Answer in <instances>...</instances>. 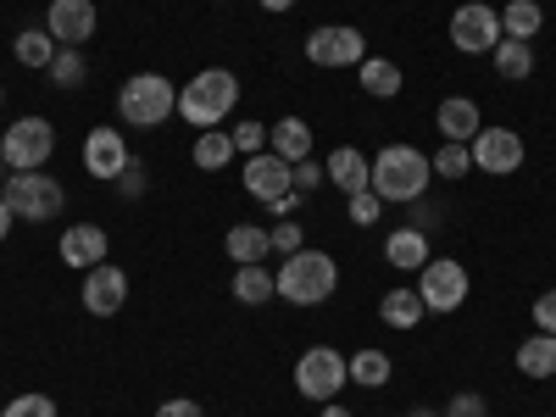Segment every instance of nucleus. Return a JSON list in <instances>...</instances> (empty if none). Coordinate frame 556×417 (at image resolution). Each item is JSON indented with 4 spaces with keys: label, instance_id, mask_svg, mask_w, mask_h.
Listing matches in <instances>:
<instances>
[{
    "label": "nucleus",
    "instance_id": "nucleus-1",
    "mask_svg": "<svg viewBox=\"0 0 556 417\" xmlns=\"http://www.w3.org/2000/svg\"><path fill=\"white\" fill-rule=\"evenodd\" d=\"M235 106H240V78L228 73V67H201L190 84L178 89V117L195 123L201 134L217 128V123H228V117H235Z\"/></svg>",
    "mask_w": 556,
    "mask_h": 417
},
{
    "label": "nucleus",
    "instance_id": "nucleus-2",
    "mask_svg": "<svg viewBox=\"0 0 556 417\" xmlns=\"http://www.w3.org/2000/svg\"><path fill=\"white\" fill-rule=\"evenodd\" d=\"M429 184H434V167H429L424 151H417V146H384L374 156V178H367V190H374L379 201L412 206L417 195H429Z\"/></svg>",
    "mask_w": 556,
    "mask_h": 417
},
{
    "label": "nucleus",
    "instance_id": "nucleus-3",
    "mask_svg": "<svg viewBox=\"0 0 556 417\" xmlns=\"http://www.w3.org/2000/svg\"><path fill=\"white\" fill-rule=\"evenodd\" d=\"M340 290V262L329 251H290L285 267H278V301L290 306H323Z\"/></svg>",
    "mask_w": 556,
    "mask_h": 417
},
{
    "label": "nucleus",
    "instance_id": "nucleus-4",
    "mask_svg": "<svg viewBox=\"0 0 556 417\" xmlns=\"http://www.w3.org/2000/svg\"><path fill=\"white\" fill-rule=\"evenodd\" d=\"M178 112V89H173V78H162V73H134V78H123V89H117V117L128 123V128H162L167 117Z\"/></svg>",
    "mask_w": 556,
    "mask_h": 417
},
{
    "label": "nucleus",
    "instance_id": "nucleus-5",
    "mask_svg": "<svg viewBox=\"0 0 556 417\" xmlns=\"http://www.w3.org/2000/svg\"><path fill=\"white\" fill-rule=\"evenodd\" d=\"M0 201H7L12 217H23V223H51L67 206V190H62V178H51V173L39 167V173H7Z\"/></svg>",
    "mask_w": 556,
    "mask_h": 417
},
{
    "label": "nucleus",
    "instance_id": "nucleus-6",
    "mask_svg": "<svg viewBox=\"0 0 556 417\" xmlns=\"http://www.w3.org/2000/svg\"><path fill=\"white\" fill-rule=\"evenodd\" d=\"M51 156H56V128L45 117H17L0 134V162H7V173H39Z\"/></svg>",
    "mask_w": 556,
    "mask_h": 417
},
{
    "label": "nucleus",
    "instance_id": "nucleus-7",
    "mask_svg": "<svg viewBox=\"0 0 556 417\" xmlns=\"http://www.w3.org/2000/svg\"><path fill=\"white\" fill-rule=\"evenodd\" d=\"M351 384V374H345V356L334 351V345H312V351H301V362H295V390L306 395V401H334L340 390Z\"/></svg>",
    "mask_w": 556,
    "mask_h": 417
},
{
    "label": "nucleus",
    "instance_id": "nucleus-8",
    "mask_svg": "<svg viewBox=\"0 0 556 417\" xmlns=\"http://www.w3.org/2000/svg\"><path fill=\"white\" fill-rule=\"evenodd\" d=\"M417 295H424L429 312H456L462 301H468V267H462L456 256H429L424 267H417Z\"/></svg>",
    "mask_w": 556,
    "mask_h": 417
},
{
    "label": "nucleus",
    "instance_id": "nucleus-9",
    "mask_svg": "<svg viewBox=\"0 0 556 417\" xmlns=\"http://www.w3.org/2000/svg\"><path fill=\"white\" fill-rule=\"evenodd\" d=\"M501 12L484 7V0H468V7H456L451 12V45L462 56H490L495 45H501Z\"/></svg>",
    "mask_w": 556,
    "mask_h": 417
},
{
    "label": "nucleus",
    "instance_id": "nucleus-10",
    "mask_svg": "<svg viewBox=\"0 0 556 417\" xmlns=\"http://www.w3.org/2000/svg\"><path fill=\"white\" fill-rule=\"evenodd\" d=\"M362 56H367V39L351 23H329V28L306 34V62L312 67H362Z\"/></svg>",
    "mask_w": 556,
    "mask_h": 417
},
{
    "label": "nucleus",
    "instance_id": "nucleus-11",
    "mask_svg": "<svg viewBox=\"0 0 556 417\" xmlns=\"http://www.w3.org/2000/svg\"><path fill=\"white\" fill-rule=\"evenodd\" d=\"M468 151H473V167H479V173L513 178V173L523 167V134H513V128H479Z\"/></svg>",
    "mask_w": 556,
    "mask_h": 417
},
{
    "label": "nucleus",
    "instance_id": "nucleus-12",
    "mask_svg": "<svg viewBox=\"0 0 556 417\" xmlns=\"http://www.w3.org/2000/svg\"><path fill=\"white\" fill-rule=\"evenodd\" d=\"M240 178H245V195H256L262 206H273L278 195H290V190H295V173H290V162H278L273 151H256V156H245Z\"/></svg>",
    "mask_w": 556,
    "mask_h": 417
},
{
    "label": "nucleus",
    "instance_id": "nucleus-13",
    "mask_svg": "<svg viewBox=\"0 0 556 417\" xmlns=\"http://www.w3.org/2000/svg\"><path fill=\"white\" fill-rule=\"evenodd\" d=\"M123 301H128V273H123V267L101 262V267L84 273V312H89V317H117Z\"/></svg>",
    "mask_w": 556,
    "mask_h": 417
},
{
    "label": "nucleus",
    "instance_id": "nucleus-14",
    "mask_svg": "<svg viewBox=\"0 0 556 417\" xmlns=\"http://www.w3.org/2000/svg\"><path fill=\"white\" fill-rule=\"evenodd\" d=\"M128 162H134V156H128V139H123L117 128H89V139H84V173H89V178L117 184V173H123Z\"/></svg>",
    "mask_w": 556,
    "mask_h": 417
},
{
    "label": "nucleus",
    "instance_id": "nucleus-15",
    "mask_svg": "<svg viewBox=\"0 0 556 417\" xmlns=\"http://www.w3.org/2000/svg\"><path fill=\"white\" fill-rule=\"evenodd\" d=\"M96 23H101L96 0H51V12H45V28H51L56 45H84L96 34Z\"/></svg>",
    "mask_w": 556,
    "mask_h": 417
},
{
    "label": "nucleus",
    "instance_id": "nucleus-16",
    "mask_svg": "<svg viewBox=\"0 0 556 417\" xmlns=\"http://www.w3.org/2000/svg\"><path fill=\"white\" fill-rule=\"evenodd\" d=\"M62 262L89 273V267H101L106 262V228L101 223H73L62 228Z\"/></svg>",
    "mask_w": 556,
    "mask_h": 417
},
{
    "label": "nucleus",
    "instance_id": "nucleus-17",
    "mask_svg": "<svg viewBox=\"0 0 556 417\" xmlns=\"http://www.w3.org/2000/svg\"><path fill=\"white\" fill-rule=\"evenodd\" d=\"M434 128L451 139V146H473V134L484 128L479 101H468V96H445V101L434 106Z\"/></svg>",
    "mask_w": 556,
    "mask_h": 417
},
{
    "label": "nucleus",
    "instance_id": "nucleus-18",
    "mask_svg": "<svg viewBox=\"0 0 556 417\" xmlns=\"http://www.w3.org/2000/svg\"><path fill=\"white\" fill-rule=\"evenodd\" d=\"M323 173H329L334 190L356 195V190H367V178H374V162H367L356 146H334V151H329V162H323Z\"/></svg>",
    "mask_w": 556,
    "mask_h": 417
},
{
    "label": "nucleus",
    "instance_id": "nucleus-19",
    "mask_svg": "<svg viewBox=\"0 0 556 417\" xmlns=\"http://www.w3.org/2000/svg\"><path fill=\"white\" fill-rule=\"evenodd\" d=\"M267 151H273L278 162H306V156H312V123H306V117H278V123L267 128Z\"/></svg>",
    "mask_w": 556,
    "mask_h": 417
},
{
    "label": "nucleus",
    "instance_id": "nucleus-20",
    "mask_svg": "<svg viewBox=\"0 0 556 417\" xmlns=\"http://www.w3.org/2000/svg\"><path fill=\"white\" fill-rule=\"evenodd\" d=\"M223 251L235 256V267H251V262H267L273 256V235H267V228H256V223H235L223 235Z\"/></svg>",
    "mask_w": 556,
    "mask_h": 417
},
{
    "label": "nucleus",
    "instance_id": "nucleus-21",
    "mask_svg": "<svg viewBox=\"0 0 556 417\" xmlns=\"http://www.w3.org/2000/svg\"><path fill=\"white\" fill-rule=\"evenodd\" d=\"M345 374H351V384H356V390H384V384H390V374H395V362H390L379 345H362L356 356H345Z\"/></svg>",
    "mask_w": 556,
    "mask_h": 417
},
{
    "label": "nucleus",
    "instance_id": "nucleus-22",
    "mask_svg": "<svg viewBox=\"0 0 556 417\" xmlns=\"http://www.w3.org/2000/svg\"><path fill=\"white\" fill-rule=\"evenodd\" d=\"M384 262L390 267H401V273H417V267H424L429 262V235H424V228H395V235L384 240Z\"/></svg>",
    "mask_w": 556,
    "mask_h": 417
},
{
    "label": "nucleus",
    "instance_id": "nucleus-23",
    "mask_svg": "<svg viewBox=\"0 0 556 417\" xmlns=\"http://www.w3.org/2000/svg\"><path fill=\"white\" fill-rule=\"evenodd\" d=\"M518 374L523 379H556V334H529L518 345Z\"/></svg>",
    "mask_w": 556,
    "mask_h": 417
},
{
    "label": "nucleus",
    "instance_id": "nucleus-24",
    "mask_svg": "<svg viewBox=\"0 0 556 417\" xmlns=\"http://www.w3.org/2000/svg\"><path fill=\"white\" fill-rule=\"evenodd\" d=\"M356 78H362V89H367L374 101H395V96H401V67H395L390 56H362Z\"/></svg>",
    "mask_w": 556,
    "mask_h": 417
},
{
    "label": "nucleus",
    "instance_id": "nucleus-25",
    "mask_svg": "<svg viewBox=\"0 0 556 417\" xmlns=\"http://www.w3.org/2000/svg\"><path fill=\"white\" fill-rule=\"evenodd\" d=\"M545 28V7H540V0H506V7H501V34L506 39H534Z\"/></svg>",
    "mask_w": 556,
    "mask_h": 417
},
{
    "label": "nucleus",
    "instance_id": "nucleus-26",
    "mask_svg": "<svg viewBox=\"0 0 556 417\" xmlns=\"http://www.w3.org/2000/svg\"><path fill=\"white\" fill-rule=\"evenodd\" d=\"M273 295H278V273H267L262 262L235 267V301H240V306H267Z\"/></svg>",
    "mask_w": 556,
    "mask_h": 417
},
{
    "label": "nucleus",
    "instance_id": "nucleus-27",
    "mask_svg": "<svg viewBox=\"0 0 556 417\" xmlns=\"http://www.w3.org/2000/svg\"><path fill=\"white\" fill-rule=\"evenodd\" d=\"M490 62H495V78L523 84V78L534 73V45H523V39H501L495 51H490Z\"/></svg>",
    "mask_w": 556,
    "mask_h": 417
},
{
    "label": "nucleus",
    "instance_id": "nucleus-28",
    "mask_svg": "<svg viewBox=\"0 0 556 417\" xmlns=\"http://www.w3.org/2000/svg\"><path fill=\"white\" fill-rule=\"evenodd\" d=\"M379 317L390 323V329H417V323H424L429 317V306H424V295H417V290H390L384 301H379Z\"/></svg>",
    "mask_w": 556,
    "mask_h": 417
},
{
    "label": "nucleus",
    "instance_id": "nucleus-29",
    "mask_svg": "<svg viewBox=\"0 0 556 417\" xmlns=\"http://www.w3.org/2000/svg\"><path fill=\"white\" fill-rule=\"evenodd\" d=\"M190 162H195L201 173H223L228 162H235V134H223V128L195 134V151H190Z\"/></svg>",
    "mask_w": 556,
    "mask_h": 417
},
{
    "label": "nucleus",
    "instance_id": "nucleus-30",
    "mask_svg": "<svg viewBox=\"0 0 556 417\" xmlns=\"http://www.w3.org/2000/svg\"><path fill=\"white\" fill-rule=\"evenodd\" d=\"M12 56H17L23 67L45 73V67H51V56H56V39H51V28H23V34L12 39Z\"/></svg>",
    "mask_w": 556,
    "mask_h": 417
},
{
    "label": "nucleus",
    "instance_id": "nucleus-31",
    "mask_svg": "<svg viewBox=\"0 0 556 417\" xmlns=\"http://www.w3.org/2000/svg\"><path fill=\"white\" fill-rule=\"evenodd\" d=\"M45 73H51V84H56V89H78V84H84V73H89V62H84L78 45H56V56H51V67H45Z\"/></svg>",
    "mask_w": 556,
    "mask_h": 417
},
{
    "label": "nucleus",
    "instance_id": "nucleus-32",
    "mask_svg": "<svg viewBox=\"0 0 556 417\" xmlns=\"http://www.w3.org/2000/svg\"><path fill=\"white\" fill-rule=\"evenodd\" d=\"M429 167H434V178H468V173H473V151H468V146H451V139H445V146L429 156Z\"/></svg>",
    "mask_w": 556,
    "mask_h": 417
},
{
    "label": "nucleus",
    "instance_id": "nucleus-33",
    "mask_svg": "<svg viewBox=\"0 0 556 417\" xmlns=\"http://www.w3.org/2000/svg\"><path fill=\"white\" fill-rule=\"evenodd\" d=\"M345 212H351L356 228H374V223L384 217V201H379L374 190H356V195H345Z\"/></svg>",
    "mask_w": 556,
    "mask_h": 417
},
{
    "label": "nucleus",
    "instance_id": "nucleus-34",
    "mask_svg": "<svg viewBox=\"0 0 556 417\" xmlns=\"http://www.w3.org/2000/svg\"><path fill=\"white\" fill-rule=\"evenodd\" d=\"M0 417H56V401L28 390V395H12V406H0Z\"/></svg>",
    "mask_w": 556,
    "mask_h": 417
},
{
    "label": "nucleus",
    "instance_id": "nucleus-35",
    "mask_svg": "<svg viewBox=\"0 0 556 417\" xmlns=\"http://www.w3.org/2000/svg\"><path fill=\"white\" fill-rule=\"evenodd\" d=\"M267 235H273V251H285V256L306 245V235H301V223H295V217H278V223L267 228Z\"/></svg>",
    "mask_w": 556,
    "mask_h": 417
},
{
    "label": "nucleus",
    "instance_id": "nucleus-36",
    "mask_svg": "<svg viewBox=\"0 0 556 417\" xmlns=\"http://www.w3.org/2000/svg\"><path fill=\"white\" fill-rule=\"evenodd\" d=\"M146 190H151V173L139 167V162H128V167L117 173V195H123V201H139Z\"/></svg>",
    "mask_w": 556,
    "mask_h": 417
},
{
    "label": "nucleus",
    "instance_id": "nucleus-37",
    "mask_svg": "<svg viewBox=\"0 0 556 417\" xmlns=\"http://www.w3.org/2000/svg\"><path fill=\"white\" fill-rule=\"evenodd\" d=\"M235 151H240V156L267 151V123H240V128H235Z\"/></svg>",
    "mask_w": 556,
    "mask_h": 417
},
{
    "label": "nucleus",
    "instance_id": "nucleus-38",
    "mask_svg": "<svg viewBox=\"0 0 556 417\" xmlns=\"http://www.w3.org/2000/svg\"><path fill=\"white\" fill-rule=\"evenodd\" d=\"M445 417H490V406H484V395H473V390H456L451 406H445Z\"/></svg>",
    "mask_w": 556,
    "mask_h": 417
},
{
    "label": "nucleus",
    "instance_id": "nucleus-39",
    "mask_svg": "<svg viewBox=\"0 0 556 417\" xmlns=\"http://www.w3.org/2000/svg\"><path fill=\"white\" fill-rule=\"evenodd\" d=\"M290 173H295V190H301V195H312L317 184L329 178V173H323V162H312V156H306V162H290Z\"/></svg>",
    "mask_w": 556,
    "mask_h": 417
},
{
    "label": "nucleus",
    "instance_id": "nucleus-40",
    "mask_svg": "<svg viewBox=\"0 0 556 417\" xmlns=\"http://www.w3.org/2000/svg\"><path fill=\"white\" fill-rule=\"evenodd\" d=\"M534 329H540V334H556V290H545V295L534 301Z\"/></svg>",
    "mask_w": 556,
    "mask_h": 417
},
{
    "label": "nucleus",
    "instance_id": "nucleus-41",
    "mask_svg": "<svg viewBox=\"0 0 556 417\" xmlns=\"http://www.w3.org/2000/svg\"><path fill=\"white\" fill-rule=\"evenodd\" d=\"M440 212H445V206H434L429 195H417V201H412V228H424V235H429V228L440 223Z\"/></svg>",
    "mask_w": 556,
    "mask_h": 417
},
{
    "label": "nucleus",
    "instance_id": "nucleus-42",
    "mask_svg": "<svg viewBox=\"0 0 556 417\" xmlns=\"http://www.w3.org/2000/svg\"><path fill=\"white\" fill-rule=\"evenodd\" d=\"M156 417H206V412H201V401L178 395V401H162V406H156Z\"/></svg>",
    "mask_w": 556,
    "mask_h": 417
},
{
    "label": "nucleus",
    "instance_id": "nucleus-43",
    "mask_svg": "<svg viewBox=\"0 0 556 417\" xmlns=\"http://www.w3.org/2000/svg\"><path fill=\"white\" fill-rule=\"evenodd\" d=\"M301 201H306V195H301V190H290V195H278L267 212H278V217H295V212H301Z\"/></svg>",
    "mask_w": 556,
    "mask_h": 417
},
{
    "label": "nucleus",
    "instance_id": "nucleus-44",
    "mask_svg": "<svg viewBox=\"0 0 556 417\" xmlns=\"http://www.w3.org/2000/svg\"><path fill=\"white\" fill-rule=\"evenodd\" d=\"M256 7H262V12H290L295 0H256Z\"/></svg>",
    "mask_w": 556,
    "mask_h": 417
},
{
    "label": "nucleus",
    "instance_id": "nucleus-45",
    "mask_svg": "<svg viewBox=\"0 0 556 417\" xmlns=\"http://www.w3.org/2000/svg\"><path fill=\"white\" fill-rule=\"evenodd\" d=\"M7 235H12V206L0 201V240H7Z\"/></svg>",
    "mask_w": 556,
    "mask_h": 417
},
{
    "label": "nucleus",
    "instance_id": "nucleus-46",
    "mask_svg": "<svg viewBox=\"0 0 556 417\" xmlns=\"http://www.w3.org/2000/svg\"><path fill=\"white\" fill-rule=\"evenodd\" d=\"M323 417H351V412H345L340 401H323Z\"/></svg>",
    "mask_w": 556,
    "mask_h": 417
},
{
    "label": "nucleus",
    "instance_id": "nucleus-47",
    "mask_svg": "<svg viewBox=\"0 0 556 417\" xmlns=\"http://www.w3.org/2000/svg\"><path fill=\"white\" fill-rule=\"evenodd\" d=\"M406 417H434V412H429V406H412V412H406Z\"/></svg>",
    "mask_w": 556,
    "mask_h": 417
},
{
    "label": "nucleus",
    "instance_id": "nucleus-48",
    "mask_svg": "<svg viewBox=\"0 0 556 417\" xmlns=\"http://www.w3.org/2000/svg\"><path fill=\"white\" fill-rule=\"evenodd\" d=\"M0 190H7V178H0Z\"/></svg>",
    "mask_w": 556,
    "mask_h": 417
},
{
    "label": "nucleus",
    "instance_id": "nucleus-49",
    "mask_svg": "<svg viewBox=\"0 0 556 417\" xmlns=\"http://www.w3.org/2000/svg\"><path fill=\"white\" fill-rule=\"evenodd\" d=\"M0 101H7V96H0Z\"/></svg>",
    "mask_w": 556,
    "mask_h": 417
}]
</instances>
